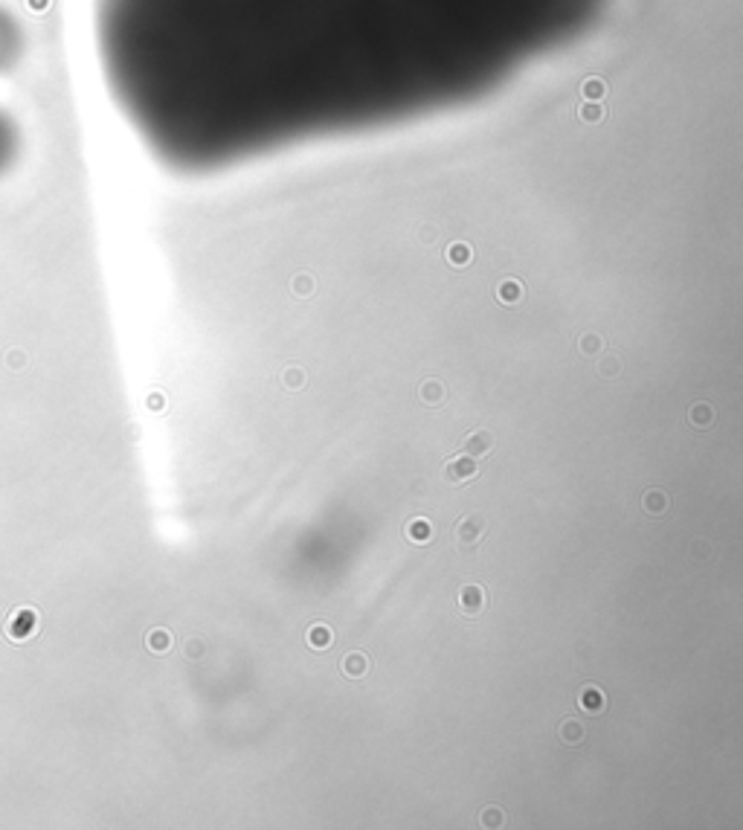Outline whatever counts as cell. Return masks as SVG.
<instances>
[{
	"instance_id": "obj_1",
	"label": "cell",
	"mask_w": 743,
	"mask_h": 830,
	"mask_svg": "<svg viewBox=\"0 0 743 830\" xmlns=\"http://www.w3.org/2000/svg\"><path fill=\"white\" fill-rule=\"evenodd\" d=\"M604 0H96L111 96L181 166L415 122L581 38Z\"/></svg>"
},
{
	"instance_id": "obj_2",
	"label": "cell",
	"mask_w": 743,
	"mask_h": 830,
	"mask_svg": "<svg viewBox=\"0 0 743 830\" xmlns=\"http://www.w3.org/2000/svg\"><path fill=\"white\" fill-rule=\"evenodd\" d=\"M482 535H485V517H479V514L459 517L456 526H453V537H456L459 549H473L479 540H482Z\"/></svg>"
},
{
	"instance_id": "obj_3",
	"label": "cell",
	"mask_w": 743,
	"mask_h": 830,
	"mask_svg": "<svg viewBox=\"0 0 743 830\" xmlns=\"http://www.w3.org/2000/svg\"><path fill=\"white\" fill-rule=\"evenodd\" d=\"M476 473H479L476 459H470V456H465V453L448 459L445 467H442V479H445L448 485H465V482H470V479H473Z\"/></svg>"
},
{
	"instance_id": "obj_4",
	"label": "cell",
	"mask_w": 743,
	"mask_h": 830,
	"mask_svg": "<svg viewBox=\"0 0 743 830\" xmlns=\"http://www.w3.org/2000/svg\"><path fill=\"white\" fill-rule=\"evenodd\" d=\"M485 604H488V592H485V587H479V584H465L462 589H459V609L465 616H479L485 609Z\"/></svg>"
},
{
	"instance_id": "obj_5",
	"label": "cell",
	"mask_w": 743,
	"mask_h": 830,
	"mask_svg": "<svg viewBox=\"0 0 743 830\" xmlns=\"http://www.w3.org/2000/svg\"><path fill=\"white\" fill-rule=\"evenodd\" d=\"M494 450V432L491 430H473L465 435L462 442V453L470 456V459H482Z\"/></svg>"
},
{
	"instance_id": "obj_6",
	"label": "cell",
	"mask_w": 743,
	"mask_h": 830,
	"mask_svg": "<svg viewBox=\"0 0 743 830\" xmlns=\"http://www.w3.org/2000/svg\"><path fill=\"white\" fill-rule=\"evenodd\" d=\"M6 630H9L12 639H26V636H32V633L38 630V616H35V609H26V607L18 609V613L9 619Z\"/></svg>"
},
{
	"instance_id": "obj_7",
	"label": "cell",
	"mask_w": 743,
	"mask_h": 830,
	"mask_svg": "<svg viewBox=\"0 0 743 830\" xmlns=\"http://www.w3.org/2000/svg\"><path fill=\"white\" fill-rule=\"evenodd\" d=\"M584 737H587V729H584V723H581V720H575V717H566V720H560V726H557V740H560L563 747L575 749V747H581V744H584Z\"/></svg>"
},
{
	"instance_id": "obj_8",
	"label": "cell",
	"mask_w": 743,
	"mask_h": 830,
	"mask_svg": "<svg viewBox=\"0 0 743 830\" xmlns=\"http://www.w3.org/2000/svg\"><path fill=\"white\" fill-rule=\"evenodd\" d=\"M340 671H343L348 679H363V677L372 671V662H369V657H366V653H360V650H352V653H345V657H343V662H340Z\"/></svg>"
},
{
	"instance_id": "obj_9",
	"label": "cell",
	"mask_w": 743,
	"mask_h": 830,
	"mask_svg": "<svg viewBox=\"0 0 743 830\" xmlns=\"http://www.w3.org/2000/svg\"><path fill=\"white\" fill-rule=\"evenodd\" d=\"M578 706L587 712V714H601L607 709V697L598 685H584L578 691Z\"/></svg>"
},
{
	"instance_id": "obj_10",
	"label": "cell",
	"mask_w": 743,
	"mask_h": 830,
	"mask_svg": "<svg viewBox=\"0 0 743 830\" xmlns=\"http://www.w3.org/2000/svg\"><path fill=\"white\" fill-rule=\"evenodd\" d=\"M418 398H421L427 407H442V404L448 401V389H445L442 380L427 378V380L418 386Z\"/></svg>"
},
{
	"instance_id": "obj_11",
	"label": "cell",
	"mask_w": 743,
	"mask_h": 830,
	"mask_svg": "<svg viewBox=\"0 0 743 830\" xmlns=\"http://www.w3.org/2000/svg\"><path fill=\"white\" fill-rule=\"evenodd\" d=\"M404 532H407V540L415 543V546H427V543L433 540V526H430V520H427V517H413V520H407Z\"/></svg>"
},
{
	"instance_id": "obj_12",
	"label": "cell",
	"mask_w": 743,
	"mask_h": 830,
	"mask_svg": "<svg viewBox=\"0 0 743 830\" xmlns=\"http://www.w3.org/2000/svg\"><path fill=\"white\" fill-rule=\"evenodd\" d=\"M305 642H308V647H314V650H328L334 644V630L328 624H323V622L311 624L308 633H305Z\"/></svg>"
},
{
	"instance_id": "obj_13",
	"label": "cell",
	"mask_w": 743,
	"mask_h": 830,
	"mask_svg": "<svg viewBox=\"0 0 743 830\" xmlns=\"http://www.w3.org/2000/svg\"><path fill=\"white\" fill-rule=\"evenodd\" d=\"M714 407L712 404H706V401H697L691 410H688V421L697 427V430H709L712 424H714Z\"/></svg>"
},
{
	"instance_id": "obj_14",
	"label": "cell",
	"mask_w": 743,
	"mask_h": 830,
	"mask_svg": "<svg viewBox=\"0 0 743 830\" xmlns=\"http://www.w3.org/2000/svg\"><path fill=\"white\" fill-rule=\"evenodd\" d=\"M642 505H645V511H647L650 517H662V514L668 511V494L659 491V488H650V491H645Z\"/></svg>"
},
{
	"instance_id": "obj_15",
	"label": "cell",
	"mask_w": 743,
	"mask_h": 830,
	"mask_svg": "<svg viewBox=\"0 0 743 830\" xmlns=\"http://www.w3.org/2000/svg\"><path fill=\"white\" fill-rule=\"evenodd\" d=\"M12 140H15V128H12V116L0 108V163L6 160V154L12 151Z\"/></svg>"
},
{
	"instance_id": "obj_16",
	"label": "cell",
	"mask_w": 743,
	"mask_h": 830,
	"mask_svg": "<svg viewBox=\"0 0 743 830\" xmlns=\"http://www.w3.org/2000/svg\"><path fill=\"white\" fill-rule=\"evenodd\" d=\"M146 644H148V650H151V653H166V650H171L174 639H171V633H168L166 627H157V630H151V633H148Z\"/></svg>"
},
{
	"instance_id": "obj_17",
	"label": "cell",
	"mask_w": 743,
	"mask_h": 830,
	"mask_svg": "<svg viewBox=\"0 0 743 830\" xmlns=\"http://www.w3.org/2000/svg\"><path fill=\"white\" fill-rule=\"evenodd\" d=\"M183 653L189 659H203V653H206V642L201 639V636H189L186 642H183Z\"/></svg>"
},
{
	"instance_id": "obj_18",
	"label": "cell",
	"mask_w": 743,
	"mask_h": 830,
	"mask_svg": "<svg viewBox=\"0 0 743 830\" xmlns=\"http://www.w3.org/2000/svg\"><path fill=\"white\" fill-rule=\"evenodd\" d=\"M479 821H482V827H502L505 824V813L500 807H488V810H482Z\"/></svg>"
},
{
	"instance_id": "obj_19",
	"label": "cell",
	"mask_w": 743,
	"mask_h": 830,
	"mask_svg": "<svg viewBox=\"0 0 743 830\" xmlns=\"http://www.w3.org/2000/svg\"><path fill=\"white\" fill-rule=\"evenodd\" d=\"M500 299H502V302H514V299H520V285H517V282H505V285L500 288Z\"/></svg>"
},
{
	"instance_id": "obj_20",
	"label": "cell",
	"mask_w": 743,
	"mask_h": 830,
	"mask_svg": "<svg viewBox=\"0 0 743 830\" xmlns=\"http://www.w3.org/2000/svg\"><path fill=\"white\" fill-rule=\"evenodd\" d=\"M305 383V375L299 369H285V386L288 389H299Z\"/></svg>"
},
{
	"instance_id": "obj_21",
	"label": "cell",
	"mask_w": 743,
	"mask_h": 830,
	"mask_svg": "<svg viewBox=\"0 0 743 830\" xmlns=\"http://www.w3.org/2000/svg\"><path fill=\"white\" fill-rule=\"evenodd\" d=\"M450 258L456 261V265H465V261L470 258V250H467V247H462V244H456V247L450 250Z\"/></svg>"
},
{
	"instance_id": "obj_22",
	"label": "cell",
	"mask_w": 743,
	"mask_h": 830,
	"mask_svg": "<svg viewBox=\"0 0 743 830\" xmlns=\"http://www.w3.org/2000/svg\"><path fill=\"white\" fill-rule=\"evenodd\" d=\"M616 369H619V366H616L613 360H610V363H601V372H604V375H613Z\"/></svg>"
}]
</instances>
